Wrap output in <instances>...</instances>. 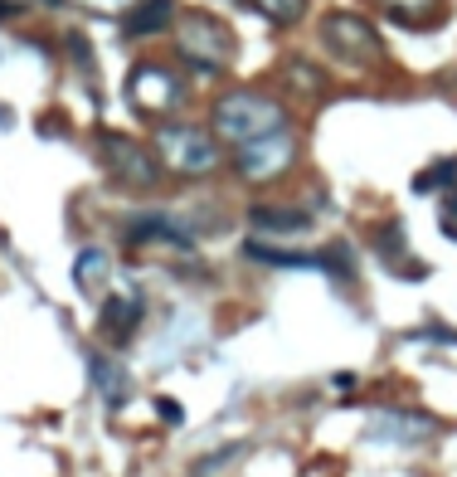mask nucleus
I'll return each mask as SVG.
<instances>
[{
	"mask_svg": "<svg viewBox=\"0 0 457 477\" xmlns=\"http://www.w3.org/2000/svg\"><path fill=\"white\" fill-rule=\"evenodd\" d=\"M249 224L259 234H268L273 244H292V238H302V234H311V209H302V205H253L249 209Z\"/></svg>",
	"mask_w": 457,
	"mask_h": 477,
	"instance_id": "9",
	"label": "nucleus"
},
{
	"mask_svg": "<svg viewBox=\"0 0 457 477\" xmlns=\"http://www.w3.org/2000/svg\"><path fill=\"white\" fill-rule=\"evenodd\" d=\"M253 15H263L273 30H292L297 20L307 15V0H244Z\"/></svg>",
	"mask_w": 457,
	"mask_h": 477,
	"instance_id": "17",
	"label": "nucleus"
},
{
	"mask_svg": "<svg viewBox=\"0 0 457 477\" xmlns=\"http://www.w3.org/2000/svg\"><path fill=\"white\" fill-rule=\"evenodd\" d=\"M88 370H93L97 395H103L112 410H117V404H127V395H132V375L122 370V360H112V356H103V350H93V356H88Z\"/></svg>",
	"mask_w": 457,
	"mask_h": 477,
	"instance_id": "15",
	"label": "nucleus"
},
{
	"mask_svg": "<svg viewBox=\"0 0 457 477\" xmlns=\"http://www.w3.org/2000/svg\"><path fill=\"white\" fill-rule=\"evenodd\" d=\"M151 147L161 171H170L176 180H209L224 166L219 137L199 122H156L151 127Z\"/></svg>",
	"mask_w": 457,
	"mask_h": 477,
	"instance_id": "2",
	"label": "nucleus"
},
{
	"mask_svg": "<svg viewBox=\"0 0 457 477\" xmlns=\"http://www.w3.org/2000/svg\"><path fill=\"white\" fill-rule=\"evenodd\" d=\"M380 10L404 30H438L448 20V0H380Z\"/></svg>",
	"mask_w": 457,
	"mask_h": 477,
	"instance_id": "12",
	"label": "nucleus"
},
{
	"mask_svg": "<svg viewBox=\"0 0 457 477\" xmlns=\"http://www.w3.org/2000/svg\"><path fill=\"white\" fill-rule=\"evenodd\" d=\"M297 157H302V142H297L292 127H282L273 137H263V142H249L234 151V176L244 180V186H278V180H288L297 171Z\"/></svg>",
	"mask_w": 457,
	"mask_h": 477,
	"instance_id": "7",
	"label": "nucleus"
},
{
	"mask_svg": "<svg viewBox=\"0 0 457 477\" xmlns=\"http://www.w3.org/2000/svg\"><path fill=\"white\" fill-rule=\"evenodd\" d=\"M282 127H292V112L268 88H228L209 107V132L234 151L249 142H263V137H273Z\"/></svg>",
	"mask_w": 457,
	"mask_h": 477,
	"instance_id": "1",
	"label": "nucleus"
},
{
	"mask_svg": "<svg viewBox=\"0 0 457 477\" xmlns=\"http://www.w3.org/2000/svg\"><path fill=\"white\" fill-rule=\"evenodd\" d=\"M122 93H127V107H132L137 117H151V122H166L170 112L190 97L185 78L166 59H137L132 74H127V88Z\"/></svg>",
	"mask_w": 457,
	"mask_h": 477,
	"instance_id": "5",
	"label": "nucleus"
},
{
	"mask_svg": "<svg viewBox=\"0 0 457 477\" xmlns=\"http://www.w3.org/2000/svg\"><path fill=\"white\" fill-rule=\"evenodd\" d=\"M74 5H83V10H97V15H127V10L137 5V0H74Z\"/></svg>",
	"mask_w": 457,
	"mask_h": 477,
	"instance_id": "20",
	"label": "nucleus"
},
{
	"mask_svg": "<svg viewBox=\"0 0 457 477\" xmlns=\"http://www.w3.org/2000/svg\"><path fill=\"white\" fill-rule=\"evenodd\" d=\"M438 224H442V234L457 238V190L442 195V205H438Z\"/></svg>",
	"mask_w": 457,
	"mask_h": 477,
	"instance_id": "21",
	"label": "nucleus"
},
{
	"mask_svg": "<svg viewBox=\"0 0 457 477\" xmlns=\"http://www.w3.org/2000/svg\"><path fill=\"white\" fill-rule=\"evenodd\" d=\"M317 39H321V49L331 54L340 68H355V74L384 64V39H380V30L365 15H355V10H331V15L321 20Z\"/></svg>",
	"mask_w": 457,
	"mask_h": 477,
	"instance_id": "4",
	"label": "nucleus"
},
{
	"mask_svg": "<svg viewBox=\"0 0 457 477\" xmlns=\"http://www.w3.org/2000/svg\"><path fill=\"white\" fill-rule=\"evenodd\" d=\"M97 157H103V171L112 176V186L122 190H156V180H161L156 147L137 142L127 132H97Z\"/></svg>",
	"mask_w": 457,
	"mask_h": 477,
	"instance_id": "6",
	"label": "nucleus"
},
{
	"mask_svg": "<svg viewBox=\"0 0 457 477\" xmlns=\"http://www.w3.org/2000/svg\"><path fill=\"white\" fill-rule=\"evenodd\" d=\"M278 83H282V88H288L292 97H311V103L331 93V78H326V68L311 64V59H302V54L278 68Z\"/></svg>",
	"mask_w": 457,
	"mask_h": 477,
	"instance_id": "13",
	"label": "nucleus"
},
{
	"mask_svg": "<svg viewBox=\"0 0 457 477\" xmlns=\"http://www.w3.org/2000/svg\"><path fill=\"white\" fill-rule=\"evenodd\" d=\"M107 269H112L107 254H97V249H83L78 263H74V278H78L83 292H93V288H97V273H107Z\"/></svg>",
	"mask_w": 457,
	"mask_h": 477,
	"instance_id": "19",
	"label": "nucleus"
},
{
	"mask_svg": "<svg viewBox=\"0 0 457 477\" xmlns=\"http://www.w3.org/2000/svg\"><path fill=\"white\" fill-rule=\"evenodd\" d=\"M122 238H127L132 249H147V244L195 249L199 229H195V224H185L180 215H170V209H137V215L122 219Z\"/></svg>",
	"mask_w": 457,
	"mask_h": 477,
	"instance_id": "8",
	"label": "nucleus"
},
{
	"mask_svg": "<svg viewBox=\"0 0 457 477\" xmlns=\"http://www.w3.org/2000/svg\"><path fill=\"white\" fill-rule=\"evenodd\" d=\"M122 30H127V39H151V35L176 30V5L170 0H137L122 15Z\"/></svg>",
	"mask_w": 457,
	"mask_h": 477,
	"instance_id": "11",
	"label": "nucleus"
},
{
	"mask_svg": "<svg viewBox=\"0 0 457 477\" xmlns=\"http://www.w3.org/2000/svg\"><path fill=\"white\" fill-rule=\"evenodd\" d=\"M438 424L428 414H399V410H390V414H380L375 419V439H390V443H419V439H428Z\"/></svg>",
	"mask_w": 457,
	"mask_h": 477,
	"instance_id": "16",
	"label": "nucleus"
},
{
	"mask_svg": "<svg viewBox=\"0 0 457 477\" xmlns=\"http://www.w3.org/2000/svg\"><path fill=\"white\" fill-rule=\"evenodd\" d=\"M176 54L190 74L219 78L239 59V35L209 10H185V15H176Z\"/></svg>",
	"mask_w": 457,
	"mask_h": 477,
	"instance_id": "3",
	"label": "nucleus"
},
{
	"mask_svg": "<svg viewBox=\"0 0 457 477\" xmlns=\"http://www.w3.org/2000/svg\"><path fill=\"white\" fill-rule=\"evenodd\" d=\"M137 327H141V298H137V292H112V298L103 302V317H97V331H103V341L122 346Z\"/></svg>",
	"mask_w": 457,
	"mask_h": 477,
	"instance_id": "10",
	"label": "nucleus"
},
{
	"mask_svg": "<svg viewBox=\"0 0 457 477\" xmlns=\"http://www.w3.org/2000/svg\"><path fill=\"white\" fill-rule=\"evenodd\" d=\"M457 180V157H448V161H438V166H428V171H419L413 176V190L419 195H433V190H448Z\"/></svg>",
	"mask_w": 457,
	"mask_h": 477,
	"instance_id": "18",
	"label": "nucleus"
},
{
	"mask_svg": "<svg viewBox=\"0 0 457 477\" xmlns=\"http://www.w3.org/2000/svg\"><path fill=\"white\" fill-rule=\"evenodd\" d=\"M375 254L384 259V269H399V273L428 278V263L419 269V263L409 259V238H404V224H399V219H384V224H375Z\"/></svg>",
	"mask_w": 457,
	"mask_h": 477,
	"instance_id": "14",
	"label": "nucleus"
},
{
	"mask_svg": "<svg viewBox=\"0 0 457 477\" xmlns=\"http://www.w3.org/2000/svg\"><path fill=\"white\" fill-rule=\"evenodd\" d=\"M10 15H20V5L15 0H0V20H10Z\"/></svg>",
	"mask_w": 457,
	"mask_h": 477,
	"instance_id": "22",
	"label": "nucleus"
}]
</instances>
